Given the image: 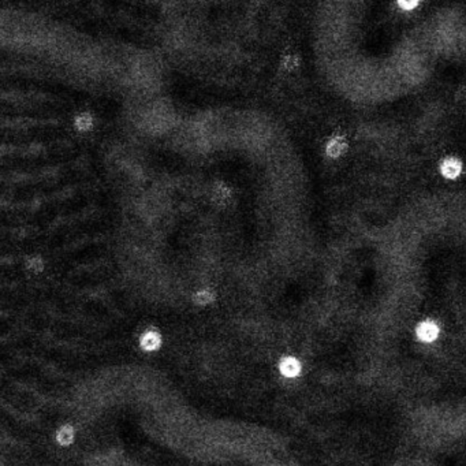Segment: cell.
<instances>
[{"instance_id":"6da1fadb","label":"cell","mask_w":466,"mask_h":466,"mask_svg":"<svg viewBox=\"0 0 466 466\" xmlns=\"http://www.w3.org/2000/svg\"><path fill=\"white\" fill-rule=\"evenodd\" d=\"M413 431L423 445L445 447L466 434L465 409L432 408L420 412L413 420Z\"/></svg>"},{"instance_id":"7a4b0ae2","label":"cell","mask_w":466,"mask_h":466,"mask_svg":"<svg viewBox=\"0 0 466 466\" xmlns=\"http://www.w3.org/2000/svg\"><path fill=\"white\" fill-rule=\"evenodd\" d=\"M465 161L456 155H446L439 163V174L446 181H458L465 174Z\"/></svg>"},{"instance_id":"3957f363","label":"cell","mask_w":466,"mask_h":466,"mask_svg":"<svg viewBox=\"0 0 466 466\" xmlns=\"http://www.w3.org/2000/svg\"><path fill=\"white\" fill-rule=\"evenodd\" d=\"M347 150H349V141L346 135L338 133L327 140L324 145V156L331 160H337V159H341L343 155H346Z\"/></svg>"},{"instance_id":"277c9868","label":"cell","mask_w":466,"mask_h":466,"mask_svg":"<svg viewBox=\"0 0 466 466\" xmlns=\"http://www.w3.org/2000/svg\"><path fill=\"white\" fill-rule=\"evenodd\" d=\"M138 343H140L141 350H144L145 353L157 352L163 345V337L157 330L149 328L141 334Z\"/></svg>"},{"instance_id":"5b68a950","label":"cell","mask_w":466,"mask_h":466,"mask_svg":"<svg viewBox=\"0 0 466 466\" xmlns=\"http://www.w3.org/2000/svg\"><path fill=\"white\" fill-rule=\"evenodd\" d=\"M278 368H279L280 375L287 379L297 378L301 373L300 361L295 357H291V356H286V357L280 358Z\"/></svg>"},{"instance_id":"8992f818","label":"cell","mask_w":466,"mask_h":466,"mask_svg":"<svg viewBox=\"0 0 466 466\" xmlns=\"http://www.w3.org/2000/svg\"><path fill=\"white\" fill-rule=\"evenodd\" d=\"M77 438V431L71 424H63L55 432V441L59 446L62 447H68L75 442Z\"/></svg>"},{"instance_id":"52a82bcc","label":"cell","mask_w":466,"mask_h":466,"mask_svg":"<svg viewBox=\"0 0 466 466\" xmlns=\"http://www.w3.org/2000/svg\"><path fill=\"white\" fill-rule=\"evenodd\" d=\"M438 334H439V328H438V326H436L434 321H423L419 326V328H417V335H419L420 339L424 341V342H432V341H435Z\"/></svg>"},{"instance_id":"ba28073f","label":"cell","mask_w":466,"mask_h":466,"mask_svg":"<svg viewBox=\"0 0 466 466\" xmlns=\"http://www.w3.org/2000/svg\"><path fill=\"white\" fill-rule=\"evenodd\" d=\"M193 301H194V304L198 306H208L212 304L213 301H215V294H213L211 290H207V289H204V290L197 291L194 297H193Z\"/></svg>"},{"instance_id":"9c48e42d","label":"cell","mask_w":466,"mask_h":466,"mask_svg":"<svg viewBox=\"0 0 466 466\" xmlns=\"http://www.w3.org/2000/svg\"><path fill=\"white\" fill-rule=\"evenodd\" d=\"M395 5L398 7V10L404 14H410V12H415L419 8L421 3L416 1V0H399L395 3Z\"/></svg>"},{"instance_id":"30bf717a","label":"cell","mask_w":466,"mask_h":466,"mask_svg":"<svg viewBox=\"0 0 466 466\" xmlns=\"http://www.w3.org/2000/svg\"><path fill=\"white\" fill-rule=\"evenodd\" d=\"M90 124H92V118L89 116L88 114H81L75 120V126H77L79 130H88L90 127Z\"/></svg>"},{"instance_id":"8fae6325","label":"cell","mask_w":466,"mask_h":466,"mask_svg":"<svg viewBox=\"0 0 466 466\" xmlns=\"http://www.w3.org/2000/svg\"><path fill=\"white\" fill-rule=\"evenodd\" d=\"M29 268L34 271V272H37V271L41 270V268H42L41 260H38V259L30 260V261H29Z\"/></svg>"}]
</instances>
